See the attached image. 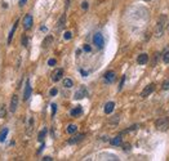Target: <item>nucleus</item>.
I'll return each mask as SVG.
<instances>
[{
    "label": "nucleus",
    "instance_id": "obj_1",
    "mask_svg": "<svg viewBox=\"0 0 169 161\" xmlns=\"http://www.w3.org/2000/svg\"><path fill=\"white\" fill-rule=\"evenodd\" d=\"M164 27H165V16H161L157 21L156 26H155V36L156 38H161L164 34Z\"/></svg>",
    "mask_w": 169,
    "mask_h": 161
},
{
    "label": "nucleus",
    "instance_id": "obj_2",
    "mask_svg": "<svg viewBox=\"0 0 169 161\" xmlns=\"http://www.w3.org/2000/svg\"><path fill=\"white\" fill-rule=\"evenodd\" d=\"M156 129L160 130V132H165V130L169 129V119L167 116H164V117H160L156 120Z\"/></svg>",
    "mask_w": 169,
    "mask_h": 161
},
{
    "label": "nucleus",
    "instance_id": "obj_3",
    "mask_svg": "<svg viewBox=\"0 0 169 161\" xmlns=\"http://www.w3.org/2000/svg\"><path fill=\"white\" fill-rule=\"evenodd\" d=\"M93 43H94V45H96L98 49H102V48H103L105 40H103V36H102V34L97 32V34L93 36Z\"/></svg>",
    "mask_w": 169,
    "mask_h": 161
},
{
    "label": "nucleus",
    "instance_id": "obj_4",
    "mask_svg": "<svg viewBox=\"0 0 169 161\" xmlns=\"http://www.w3.org/2000/svg\"><path fill=\"white\" fill-rule=\"evenodd\" d=\"M155 87H156V85H155L154 83L148 84L147 87H145V89H143L142 93H141V97H142V98H146V97H148V96H150V94L152 93V91L155 90Z\"/></svg>",
    "mask_w": 169,
    "mask_h": 161
},
{
    "label": "nucleus",
    "instance_id": "obj_5",
    "mask_svg": "<svg viewBox=\"0 0 169 161\" xmlns=\"http://www.w3.org/2000/svg\"><path fill=\"white\" fill-rule=\"evenodd\" d=\"M32 23H34V19H32V16L31 14H26L23 18V29L26 30H30L32 27Z\"/></svg>",
    "mask_w": 169,
    "mask_h": 161
},
{
    "label": "nucleus",
    "instance_id": "obj_6",
    "mask_svg": "<svg viewBox=\"0 0 169 161\" xmlns=\"http://www.w3.org/2000/svg\"><path fill=\"white\" fill-rule=\"evenodd\" d=\"M31 85H30V80H27L26 81V88H25V91H23V99L25 101H27V99L31 97Z\"/></svg>",
    "mask_w": 169,
    "mask_h": 161
},
{
    "label": "nucleus",
    "instance_id": "obj_7",
    "mask_svg": "<svg viewBox=\"0 0 169 161\" xmlns=\"http://www.w3.org/2000/svg\"><path fill=\"white\" fill-rule=\"evenodd\" d=\"M62 76H63V70L62 68H57V70L53 72V75H52V80H53V81H60V80L62 79Z\"/></svg>",
    "mask_w": 169,
    "mask_h": 161
},
{
    "label": "nucleus",
    "instance_id": "obj_8",
    "mask_svg": "<svg viewBox=\"0 0 169 161\" xmlns=\"http://www.w3.org/2000/svg\"><path fill=\"white\" fill-rule=\"evenodd\" d=\"M17 107H18V96L14 94L12 97V101H10V112H16Z\"/></svg>",
    "mask_w": 169,
    "mask_h": 161
},
{
    "label": "nucleus",
    "instance_id": "obj_9",
    "mask_svg": "<svg viewBox=\"0 0 169 161\" xmlns=\"http://www.w3.org/2000/svg\"><path fill=\"white\" fill-rule=\"evenodd\" d=\"M87 89H85V87H81L79 90L75 93V99H81L84 98V97H87Z\"/></svg>",
    "mask_w": 169,
    "mask_h": 161
},
{
    "label": "nucleus",
    "instance_id": "obj_10",
    "mask_svg": "<svg viewBox=\"0 0 169 161\" xmlns=\"http://www.w3.org/2000/svg\"><path fill=\"white\" fill-rule=\"evenodd\" d=\"M115 79H116V76H115V72L114 71H109V72H106L105 74V80H106V83H114L115 81Z\"/></svg>",
    "mask_w": 169,
    "mask_h": 161
},
{
    "label": "nucleus",
    "instance_id": "obj_11",
    "mask_svg": "<svg viewBox=\"0 0 169 161\" xmlns=\"http://www.w3.org/2000/svg\"><path fill=\"white\" fill-rule=\"evenodd\" d=\"M137 62L140 63V65H146V63L148 62V55L146 54V53L140 54V55L137 57Z\"/></svg>",
    "mask_w": 169,
    "mask_h": 161
},
{
    "label": "nucleus",
    "instance_id": "obj_12",
    "mask_svg": "<svg viewBox=\"0 0 169 161\" xmlns=\"http://www.w3.org/2000/svg\"><path fill=\"white\" fill-rule=\"evenodd\" d=\"M84 137H85L84 134H77V135H75V137H73V138H70V139H68V144L79 143L80 141H83V138H84Z\"/></svg>",
    "mask_w": 169,
    "mask_h": 161
},
{
    "label": "nucleus",
    "instance_id": "obj_13",
    "mask_svg": "<svg viewBox=\"0 0 169 161\" xmlns=\"http://www.w3.org/2000/svg\"><path fill=\"white\" fill-rule=\"evenodd\" d=\"M114 107H115V103L114 102H107L106 104H105V113H111L114 111Z\"/></svg>",
    "mask_w": 169,
    "mask_h": 161
},
{
    "label": "nucleus",
    "instance_id": "obj_14",
    "mask_svg": "<svg viewBox=\"0 0 169 161\" xmlns=\"http://www.w3.org/2000/svg\"><path fill=\"white\" fill-rule=\"evenodd\" d=\"M17 25H18V21H16V23L13 25L12 30H10L9 35H8V44H10V43H12V39H13V35H14V31H16V29H17Z\"/></svg>",
    "mask_w": 169,
    "mask_h": 161
},
{
    "label": "nucleus",
    "instance_id": "obj_15",
    "mask_svg": "<svg viewBox=\"0 0 169 161\" xmlns=\"http://www.w3.org/2000/svg\"><path fill=\"white\" fill-rule=\"evenodd\" d=\"M7 135H8V128H3L1 132H0V143L4 142L5 138H7Z\"/></svg>",
    "mask_w": 169,
    "mask_h": 161
},
{
    "label": "nucleus",
    "instance_id": "obj_16",
    "mask_svg": "<svg viewBox=\"0 0 169 161\" xmlns=\"http://www.w3.org/2000/svg\"><path fill=\"white\" fill-rule=\"evenodd\" d=\"M121 142H123V138H121L120 135H118V137H115V138H112V139H111V144H112V146H120Z\"/></svg>",
    "mask_w": 169,
    "mask_h": 161
},
{
    "label": "nucleus",
    "instance_id": "obj_17",
    "mask_svg": "<svg viewBox=\"0 0 169 161\" xmlns=\"http://www.w3.org/2000/svg\"><path fill=\"white\" fill-rule=\"evenodd\" d=\"M83 113V110L80 106H77L76 108H74V110H71V116H79Z\"/></svg>",
    "mask_w": 169,
    "mask_h": 161
},
{
    "label": "nucleus",
    "instance_id": "obj_18",
    "mask_svg": "<svg viewBox=\"0 0 169 161\" xmlns=\"http://www.w3.org/2000/svg\"><path fill=\"white\" fill-rule=\"evenodd\" d=\"M52 41H53V38H52V36H47V38L44 39V41H43V46H44V48L49 46V45H51Z\"/></svg>",
    "mask_w": 169,
    "mask_h": 161
},
{
    "label": "nucleus",
    "instance_id": "obj_19",
    "mask_svg": "<svg viewBox=\"0 0 169 161\" xmlns=\"http://www.w3.org/2000/svg\"><path fill=\"white\" fill-rule=\"evenodd\" d=\"M76 130H77V126L74 125V124H70V125L67 126V133H68V134H74Z\"/></svg>",
    "mask_w": 169,
    "mask_h": 161
},
{
    "label": "nucleus",
    "instance_id": "obj_20",
    "mask_svg": "<svg viewBox=\"0 0 169 161\" xmlns=\"http://www.w3.org/2000/svg\"><path fill=\"white\" fill-rule=\"evenodd\" d=\"M73 85H74V83H73V80L71 79H65L63 80V87L65 88H73Z\"/></svg>",
    "mask_w": 169,
    "mask_h": 161
},
{
    "label": "nucleus",
    "instance_id": "obj_21",
    "mask_svg": "<svg viewBox=\"0 0 169 161\" xmlns=\"http://www.w3.org/2000/svg\"><path fill=\"white\" fill-rule=\"evenodd\" d=\"M45 134H47V128H44V129L41 130L40 133H39V138H38L39 142H43L44 138H45Z\"/></svg>",
    "mask_w": 169,
    "mask_h": 161
},
{
    "label": "nucleus",
    "instance_id": "obj_22",
    "mask_svg": "<svg viewBox=\"0 0 169 161\" xmlns=\"http://www.w3.org/2000/svg\"><path fill=\"white\" fill-rule=\"evenodd\" d=\"M161 88H163V90H169V79H167V80H164V81H163Z\"/></svg>",
    "mask_w": 169,
    "mask_h": 161
},
{
    "label": "nucleus",
    "instance_id": "obj_23",
    "mask_svg": "<svg viewBox=\"0 0 169 161\" xmlns=\"http://www.w3.org/2000/svg\"><path fill=\"white\" fill-rule=\"evenodd\" d=\"M163 62L164 63H169V50H167L163 54Z\"/></svg>",
    "mask_w": 169,
    "mask_h": 161
},
{
    "label": "nucleus",
    "instance_id": "obj_24",
    "mask_svg": "<svg viewBox=\"0 0 169 161\" xmlns=\"http://www.w3.org/2000/svg\"><path fill=\"white\" fill-rule=\"evenodd\" d=\"M63 26H65V16H62V18H61L60 22H58V30L63 29Z\"/></svg>",
    "mask_w": 169,
    "mask_h": 161
},
{
    "label": "nucleus",
    "instance_id": "obj_25",
    "mask_svg": "<svg viewBox=\"0 0 169 161\" xmlns=\"http://www.w3.org/2000/svg\"><path fill=\"white\" fill-rule=\"evenodd\" d=\"M5 115H7V110H5L4 106H1V107H0V119L5 117Z\"/></svg>",
    "mask_w": 169,
    "mask_h": 161
},
{
    "label": "nucleus",
    "instance_id": "obj_26",
    "mask_svg": "<svg viewBox=\"0 0 169 161\" xmlns=\"http://www.w3.org/2000/svg\"><path fill=\"white\" fill-rule=\"evenodd\" d=\"M27 41H29L27 36H26V35H23V38H22V45H23V46H26V45H27Z\"/></svg>",
    "mask_w": 169,
    "mask_h": 161
},
{
    "label": "nucleus",
    "instance_id": "obj_27",
    "mask_svg": "<svg viewBox=\"0 0 169 161\" xmlns=\"http://www.w3.org/2000/svg\"><path fill=\"white\" fill-rule=\"evenodd\" d=\"M73 38V34H71L70 31H67V32H65V39L66 40H70V39Z\"/></svg>",
    "mask_w": 169,
    "mask_h": 161
},
{
    "label": "nucleus",
    "instance_id": "obj_28",
    "mask_svg": "<svg viewBox=\"0 0 169 161\" xmlns=\"http://www.w3.org/2000/svg\"><path fill=\"white\" fill-rule=\"evenodd\" d=\"M157 59H159V53H155V59L152 61V66H155L157 63Z\"/></svg>",
    "mask_w": 169,
    "mask_h": 161
},
{
    "label": "nucleus",
    "instance_id": "obj_29",
    "mask_svg": "<svg viewBox=\"0 0 169 161\" xmlns=\"http://www.w3.org/2000/svg\"><path fill=\"white\" fill-rule=\"evenodd\" d=\"M56 63H57V61H56V59H53V58L48 61V65H49V66H54V65H56Z\"/></svg>",
    "mask_w": 169,
    "mask_h": 161
},
{
    "label": "nucleus",
    "instance_id": "obj_30",
    "mask_svg": "<svg viewBox=\"0 0 169 161\" xmlns=\"http://www.w3.org/2000/svg\"><path fill=\"white\" fill-rule=\"evenodd\" d=\"M124 81H125V76H123V79H121L120 85H119V90H121V88H123V85H124Z\"/></svg>",
    "mask_w": 169,
    "mask_h": 161
},
{
    "label": "nucleus",
    "instance_id": "obj_31",
    "mask_svg": "<svg viewBox=\"0 0 169 161\" xmlns=\"http://www.w3.org/2000/svg\"><path fill=\"white\" fill-rule=\"evenodd\" d=\"M81 8H83V9H88V1H83Z\"/></svg>",
    "mask_w": 169,
    "mask_h": 161
},
{
    "label": "nucleus",
    "instance_id": "obj_32",
    "mask_svg": "<svg viewBox=\"0 0 169 161\" xmlns=\"http://www.w3.org/2000/svg\"><path fill=\"white\" fill-rule=\"evenodd\" d=\"M56 111H57V106H56V104H52V113L54 115V113H56Z\"/></svg>",
    "mask_w": 169,
    "mask_h": 161
},
{
    "label": "nucleus",
    "instance_id": "obj_33",
    "mask_svg": "<svg viewBox=\"0 0 169 161\" xmlns=\"http://www.w3.org/2000/svg\"><path fill=\"white\" fill-rule=\"evenodd\" d=\"M57 93H58L57 89H52V90H51V96H56Z\"/></svg>",
    "mask_w": 169,
    "mask_h": 161
},
{
    "label": "nucleus",
    "instance_id": "obj_34",
    "mask_svg": "<svg viewBox=\"0 0 169 161\" xmlns=\"http://www.w3.org/2000/svg\"><path fill=\"white\" fill-rule=\"evenodd\" d=\"M26 1H27V0H19V5H21V7H23V5L26 4Z\"/></svg>",
    "mask_w": 169,
    "mask_h": 161
},
{
    "label": "nucleus",
    "instance_id": "obj_35",
    "mask_svg": "<svg viewBox=\"0 0 169 161\" xmlns=\"http://www.w3.org/2000/svg\"><path fill=\"white\" fill-rule=\"evenodd\" d=\"M84 50L85 52H90V46L89 45H84Z\"/></svg>",
    "mask_w": 169,
    "mask_h": 161
},
{
    "label": "nucleus",
    "instance_id": "obj_36",
    "mask_svg": "<svg viewBox=\"0 0 169 161\" xmlns=\"http://www.w3.org/2000/svg\"><path fill=\"white\" fill-rule=\"evenodd\" d=\"M43 160H44V161H52L53 159H52V157H49V156H47V157H44Z\"/></svg>",
    "mask_w": 169,
    "mask_h": 161
},
{
    "label": "nucleus",
    "instance_id": "obj_37",
    "mask_svg": "<svg viewBox=\"0 0 169 161\" xmlns=\"http://www.w3.org/2000/svg\"><path fill=\"white\" fill-rule=\"evenodd\" d=\"M80 72H81V74H83V75H84V76H87V75H88V74H87V72H85V71H83V70H80Z\"/></svg>",
    "mask_w": 169,
    "mask_h": 161
},
{
    "label": "nucleus",
    "instance_id": "obj_38",
    "mask_svg": "<svg viewBox=\"0 0 169 161\" xmlns=\"http://www.w3.org/2000/svg\"><path fill=\"white\" fill-rule=\"evenodd\" d=\"M143 1H148V0H143Z\"/></svg>",
    "mask_w": 169,
    "mask_h": 161
},
{
    "label": "nucleus",
    "instance_id": "obj_39",
    "mask_svg": "<svg viewBox=\"0 0 169 161\" xmlns=\"http://www.w3.org/2000/svg\"><path fill=\"white\" fill-rule=\"evenodd\" d=\"M168 30H169V23H168Z\"/></svg>",
    "mask_w": 169,
    "mask_h": 161
}]
</instances>
